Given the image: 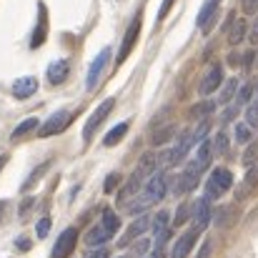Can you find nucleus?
<instances>
[{
  "mask_svg": "<svg viewBox=\"0 0 258 258\" xmlns=\"http://www.w3.org/2000/svg\"><path fill=\"white\" fill-rule=\"evenodd\" d=\"M231 185H233V175H231V171H226V168H216V171L211 173L208 183H206V196L213 201V198L223 196L226 190H231Z\"/></svg>",
  "mask_w": 258,
  "mask_h": 258,
  "instance_id": "nucleus-1",
  "label": "nucleus"
},
{
  "mask_svg": "<svg viewBox=\"0 0 258 258\" xmlns=\"http://www.w3.org/2000/svg\"><path fill=\"white\" fill-rule=\"evenodd\" d=\"M113 105H115V100L113 98H108V100H103L95 110H93V115L88 118V123H86V128H83V141L86 143H90L93 141V133L100 128V123L110 115V110H113Z\"/></svg>",
  "mask_w": 258,
  "mask_h": 258,
  "instance_id": "nucleus-2",
  "label": "nucleus"
},
{
  "mask_svg": "<svg viewBox=\"0 0 258 258\" xmlns=\"http://www.w3.org/2000/svg\"><path fill=\"white\" fill-rule=\"evenodd\" d=\"M166 193H168V175L161 171H153L151 178H148V183H146V188H143V196L151 203H156V201L166 198Z\"/></svg>",
  "mask_w": 258,
  "mask_h": 258,
  "instance_id": "nucleus-3",
  "label": "nucleus"
},
{
  "mask_svg": "<svg viewBox=\"0 0 258 258\" xmlns=\"http://www.w3.org/2000/svg\"><path fill=\"white\" fill-rule=\"evenodd\" d=\"M190 211H193V231H196V233H203V231H206V226L211 223V216H213L211 198H208V196L198 198V201H196V206H190Z\"/></svg>",
  "mask_w": 258,
  "mask_h": 258,
  "instance_id": "nucleus-4",
  "label": "nucleus"
},
{
  "mask_svg": "<svg viewBox=\"0 0 258 258\" xmlns=\"http://www.w3.org/2000/svg\"><path fill=\"white\" fill-rule=\"evenodd\" d=\"M211 158H213V143H211V141H201V146H198V151H196V158L185 166V171L201 178V173L211 166Z\"/></svg>",
  "mask_w": 258,
  "mask_h": 258,
  "instance_id": "nucleus-5",
  "label": "nucleus"
},
{
  "mask_svg": "<svg viewBox=\"0 0 258 258\" xmlns=\"http://www.w3.org/2000/svg\"><path fill=\"white\" fill-rule=\"evenodd\" d=\"M71 118H73V115H71L68 110H58V113H53V115H50V118H48V120L40 125V133H38V136H40V138L58 136L60 131H66V128H68Z\"/></svg>",
  "mask_w": 258,
  "mask_h": 258,
  "instance_id": "nucleus-6",
  "label": "nucleus"
},
{
  "mask_svg": "<svg viewBox=\"0 0 258 258\" xmlns=\"http://www.w3.org/2000/svg\"><path fill=\"white\" fill-rule=\"evenodd\" d=\"M76 243H78V231L76 228H66L60 233V238L55 241V246H53V258H68L76 251Z\"/></svg>",
  "mask_w": 258,
  "mask_h": 258,
  "instance_id": "nucleus-7",
  "label": "nucleus"
},
{
  "mask_svg": "<svg viewBox=\"0 0 258 258\" xmlns=\"http://www.w3.org/2000/svg\"><path fill=\"white\" fill-rule=\"evenodd\" d=\"M108 60H110V48H103V50L98 53V58L90 63V71H88V78H86L88 90H93V88L98 86V81H100V76H103V71H105Z\"/></svg>",
  "mask_w": 258,
  "mask_h": 258,
  "instance_id": "nucleus-8",
  "label": "nucleus"
},
{
  "mask_svg": "<svg viewBox=\"0 0 258 258\" xmlns=\"http://www.w3.org/2000/svg\"><path fill=\"white\" fill-rule=\"evenodd\" d=\"M138 33H141V15H136V20L128 25V30H125V38H123V45H120V50H118V58H115V63L120 66L128 55H131V50H133V45H136V40H138Z\"/></svg>",
  "mask_w": 258,
  "mask_h": 258,
  "instance_id": "nucleus-9",
  "label": "nucleus"
},
{
  "mask_svg": "<svg viewBox=\"0 0 258 258\" xmlns=\"http://www.w3.org/2000/svg\"><path fill=\"white\" fill-rule=\"evenodd\" d=\"M148 228H151V218L141 213V216H138V218L128 226V231H125V236L118 241V246H128V243H133V241H136V238H141Z\"/></svg>",
  "mask_w": 258,
  "mask_h": 258,
  "instance_id": "nucleus-10",
  "label": "nucleus"
},
{
  "mask_svg": "<svg viewBox=\"0 0 258 258\" xmlns=\"http://www.w3.org/2000/svg\"><path fill=\"white\" fill-rule=\"evenodd\" d=\"M218 5H221V0H206L203 3V8H201V13L196 18V23H198V28L203 33H211L213 20H216V13H218Z\"/></svg>",
  "mask_w": 258,
  "mask_h": 258,
  "instance_id": "nucleus-11",
  "label": "nucleus"
},
{
  "mask_svg": "<svg viewBox=\"0 0 258 258\" xmlns=\"http://www.w3.org/2000/svg\"><path fill=\"white\" fill-rule=\"evenodd\" d=\"M223 83V71H221V66H211L208 68V73L203 76V81H201V95H211V93H216V88Z\"/></svg>",
  "mask_w": 258,
  "mask_h": 258,
  "instance_id": "nucleus-12",
  "label": "nucleus"
},
{
  "mask_svg": "<svg viewBox=\"0 0 258 258\" xmlns=\"http://www.w3.org/2000/svg\"><path fill=\"white\" fill-rule=\"evenodd\" d=\"M161 153H143V158H141V163H138V168L133 171V178H138V180H143L146 175H151V173L156 171L158 166H161Z\"/></svg>",
  "mask_w": 258,
  "mask_h": 258,
  "instance_id": "nucleus-13",
  "label": "nucleus"
},
{
  "mask_svg": "<svg viewBox=\"0 0 258 258\" xmlns=\"http://www.w3.org/2000/svg\"><path fill=\"white\" fill-rule=\"evenodd\" d=\"M35 90H38V81L33 76H25V78H20V81L13 83V95L18 100H25V98L35 95Z\"/></svg>",
  "mask_w": 258,
  "mask_h": 258,
  "instance_id": "nucleus-14",
  "label": "nucleus"
},
{
  "mask_svg": "<svg viewBox=\"0 0 258 258\" xmlns=\"http://www.w3.org/2000/svg\"><path fill=\"white\" fill-rule=\"evenodd\" d=\"M190 146H193V138H190V131H185V133L178 138V146L173 148V153H168V156H171L168 161H171L173 166H175V163H183L185 156H188V151H190Z\"/></svg>",
  "mask_w": 258,
  "mask_h": 258,
  "instance_id": "nucleus-15",
  "label": "nucleus"
},
{
  "mask_svg": "<svg viewBox=\"0 0 258 258\" xmlns=\"http://www.w3.org/2000/svg\"><path fill=\"white\" fill-rule=\"evenodd\" d=\"M196 231H188V233H183L178 241H175V246H173L171 251V258H185L190 253V248H193V243H196Z\"/></svg>",
  "mask_w": 258,
  "mask_h": 258,
  "instance_id": "nucleus-16",
  "label": "nucleus"
},
{
  "mask_svg": "<svg viewBox=\"0 0 258 258\" xmlns=\"http://www.w3.org/2000/svg\"><path fill=\"white\" fill-rule=\"evenodd\" d=\"M68 73H71V63H68V60H55V63H50V68H48V81H50L53 86H60V83L68 78Z\"/></svg>",
  "mask_w": 258,
  "mask_h": 258,
  "instance_id": "nucleus-17",
  "label": "nucleus"
},
{
  "mask_svg": "<svg viewBox=\"0 0 258 258\" xmlns=\"http://www.w3.org/2000/svg\"><path fill=\"white\" fill-rule=\"evenodd\" d=\"M236 216H238V213H236V203H228V206H221L211 218L216 221V226H218V228H228V226L236 221Z\"/></svg>",
  "mask_w": 258,
  "mask_h": 258,
  "instance_id": "nucleus-18",
  "label": "nucleus"
},
{
  "mask_svg": "<svg viewBox=\"0 0 258 258\" xmlns=\"http://www.w3.org/2000/svg\"><path fill=\"white\" fill-rule=\"evenodd\" d=\"M38 10H40V23H38V28H35L33 38H30V48H40V45L45 43V35H48V15H45V5H40Z\"/></svg>",
  "mask_w": 258,
  "mask_h": 258,
  "instance_id": "nucleus-19",
  "label": "nucleus"
},
{
  "mask_svg": "<svg viewBox=\"0 0 258 258\" xmlns=\"http://www.w3.org/2000/svg\"><path fill=\"white\" fill-rule=\"evenodd\" d=\"M110 231H105L103 226H93L90 231H88V236H86V243L88 246H103V243H108L110 241Z\"/></svg>",
  "mask_w": 258,
  "mask_h": 258,
  "instance_id": "nucleus-20",
  "label": "nucleus"
},
{
  "mask_svg": "<svg viewBox=\"0 0 258 258\" xmlns=\"http://www.w3.org/2000/svg\"><path fill=\"white\" fill-rule=\"evenodd\" d=\"M243 38H246V20H233L231 28H228V43L238 45Z\"/></svg>",
  "mask_w": 258,
  "mask_h": 258,
  "instance_id": "nucleus-21",
  "label": "nucleus"
},
{
  "mask_svg": "<svg viewBox=\"0 0 258 258\" xmlns=\"http://www.w3.org/2000/svg\"><path fill=\"white\" fill-rule=\"evenodd\" d=\"M125 133H128V123H118L115 128H110V131H108V136L103 138V146H108V148H110V146L120 143Z\"/></svg>",
  "mask_w": 258,
  "mask_h": 258,
  "instance_id": "nucleus-22",
  "label": "nucleus"
},
{
  "mask_svg": "<svg viewBox=\"0 0 258 258\" xmlns=\"http://www.w3.org/2000/svg\"><path fill=\"white\" fill-rule=\"evenodd\" d=\"M141 183H143V180H138V178H133V175H131V180H128V183L123 185V190L118 193V203H128L131 198H136V193H138Z\"/></svg>",
  "mask_w": 258,
  "mask_h": 258,
  "instance_id": "nucleus-23",
  "label": "nucleus"
},
{
  "mask_svg": "<svg viewBox=\"0 0 258 258\" xmlns=\"http://www.w3.org/2000/svg\"><path fill=\"white\" fill-rule=\"evenodd\" d=\"M173 136H175V125L173 123H168V125H163V128H158L153 136H151V143L153 146H163V143H168Z\"/></svg>",
  "mask_w": 258,
  "mask_h": 258,
  "instance_id": "nucleus-24",
  "label": "nucleus"
},
{
  "mask_svg": "<svg viewBox=\"0 0 258 258\" xmlns=\"http://www.w3.org/2000/svg\"><path fill=\"white\" fill-rule=\"evenodd\" d=\"M35 128H38V118H28V120H23V123H20V125L13 131V136H10V138H13V141H20L23 136L33 133Z\"/></svg>",
  "mask_w": 258,
  "mask_h": 258,
  "instance_id": "nucleus-25",
  "label": "nucleus"
},
{
  "mask_svg": "<svg viewBox=\"0 0 258 258\" xmlns=\"http://www.w3.org/2000/svg\"><path fill=\"white\" fill-rule=\"evenodd\" d=\"M103 228L110 231V233H115V231L120 228V216H118L115 211L105 208V211H103Z\"/></svg>",
  "mask_w": 258,
  "mask_h": 258,
  "instance_id": "nucleus-26",
  "label": "nucleus"
},
{
  "mask_svg": "<svg viewBox=\"0 0 258 258\" xmlns=\"http://www.w3.org/2000/svg\"><path fill=\"white\" fill-rule=\"evenodd\" d=\"M211 113H216V103H213V100L196 103V105L190 108V115H193V118H206V115H211Z\"/></svg>",
  "mask_w": 258,
  "mask_h": 258,
  "instance_id": "nucleus-27",
  "label": "nucleus"
},
{
  "mask_svg": "<svg viewBox=\"0 0 258 258\" xmlns=\"http://www.w3.org/2000/svg\"><path fill=\"white\" fill-rule=\"evenodd\" d=\"M236 90H238V83H236V78H231L223 90H221V95H218V103H231L233 100V95H236Z\"/></svg>",
  "mask_w": 258,
  "mask_h": 258,
  "instance_id": "nucleus-28",
  "label": "nucleus"
},
{
  "mask_svg": "<svg viewBox=\"0 0 258 258\" xmlns=\"http://www.w3.org/2000/svg\"><path fill=\"white\" fill-rule=\"evenodd\" d=\"M125 208H128V213H131V216H141V213H143L146 208H151V201H148V198L143 196V198H136L133 203H128Z\"/></svg>",
  "mask_w": 258,
  "mask_h": 258,
  "instance_id": "nucleus-29",
  "label": "nucleus"
},
{
  "mask_svg": "<svg viewBox=\"0 0 258 258\" xmlns=\"http://www.w3.org/2000/svg\"><path fill=\"white\" fill-rule=\"evenodd\" d=\"M168 218H171V213H168V211H158V213H156V218L151 221V228H153V236H156L158 231H163V228L168 226Z\"/></svg>",
  "mask_w": 258,
  "mask_h": 258,
  "instance_id": "nucleus-30",
  "label": "nucleus"
},
{
  "mask_svg": "<svg viewBox=\"0 0 258 258\" xmlns=\"http://www.w3.org/2000/svg\"><path fill=\"white\" fill-rule=\"evenodd\" d=\"M48 168H50V161H45V163H43L40 168H35V171L30 173V178H28V180L23 183V190H28V188H33V185H35V183H38V180L43 178V173L48 171Z\"/></svg>",
  "mask_w": 258,
  "mask_h": 258,
  "instance_id": "nucleus-31",
  "label": "nucleus"
},
{
  "mask_svg": "<svg viewBox=\"0 0 258 258\" xmlns=\"http://www.w3.org/2000/svg\"><path fill=\"white\" fill-rule=\"evenodd\" d=\"M251 125H246V123H238L236 125V143H251Z\"/></svg>",
  "mask_w": 258,
  "mask_h": 258,
  "instance_id": "nucleus-32",
  "label": "nucleus"
},
{
  "mask_svg": "<svg viewBox=\"0 0 258 258\" xmlns=\"http://www.w3.org/2000/svg\"><path fill=\"white\" fill-rule=\"evenodd\" d=\"M213 148H216V153H221V156H226L228 153V133H216V141H213Z\"/></svg>",
  "mask_w": 258,
  "mask_h": 258,
  "instance_id": "nucleus-33",
  "label": "nucleus"
},
{
  "mask_svg": "<svg viewBox=\"0 0 258 258\" xmlns=\"http://www.w3.org/2000/svg\"><path fill=\"white\" fill-rule=\"evenodd\" d=\"M211 131V120H201V125L190 133V138H193V143H201V141H206V133Z\"/></svg>",
  "mask_w": 258,
  "mask_h": 258,
  "instance_id": "nucleus-34",
  "label": "nucleus"
},
{
  "mask_svg": "<svg viewBox=\"0 0 258 258\" xmlns=\"http://www.w3.org/2000/svg\"><path fill=\"white\" fill-rule=\"evenodd\" d=\"M188 213H190V203H180L178 211H175V216H173V223L175 226H183L188 221Z\"/></svg>",
  "mask_w": 258,
  "mask_h": 258,
  "instance_id": "nucleus-35",
  "label": "nucleus"
},
{
  "mask_svg": "<svg viewBox=\"0 0 258 258\" xmlns=\"http://www.w3.org/2000/svg\"><path fill=\"white\" fill-rule=\"evenodd\" d=\"M246 125L258 128V100L256 103H251V105L246 108Z\"/></svg>",
  "mask_w": 258,
  "mask_h": 258,
  "instance_id": "nucleus-36",
  "label": "nucleus"
},
{
  "mask_svg": "<svg viewBox=\"0 0 258 258\" xmlns=\"http://www.w3.org/2000/svg\"><path fill=\"white\" fill-rule=\"evenodd\" d=\"M243 163H246V166H253V163H258V141L248 146V151H246V156H243Z\"/></svg>",
  "mask_w": 258,
  "mask_h": 258,
  "instance_id": "nucleus-37",
  "label": "nucleus"
},
{
  "mask_svg": "<svg viewBox=\"0 0 258 258\" xmlns=\"http://www.w3.org/2000/svg\"><path fill=\"white\" fill-rule=\"evenodd\" d=\"M118 183H120V175H118V173H110V175L105 178V183H103V190H105V193H113V190L118 188Z\"/></svg>",
  "mask_w": 258,
  "mask_h": 258,
  "instance_id": "nucleus-38",
  "label": "nucleus"
},
{
  "mask_svg": "<svg viewBox=\"0 0 258 258\" xmlns=\"http://www.w3.org/2000/svg\"><path fill=\"white\" fill-rule=\"evenodd\" d=\"M251 93H253V86H251V83L241 86V88H238V100H236V103H238V105L248 103V100H251Z\"/></svg>",
  "mask_w": 258,
  "mask_h": 258,
  "instance_id": "nucleus-39",
  "label": "nucleus"
},
{
  "mask_svg": "<svg viewBox=\"0 0 258 258\" xmlns=\"http://www.w3.org/2000/svg\"><path fill=\"white\" fill-rule=\"evenodd\" d=\"M241 183H246V185H248V188L253 190V188L258 185V166H256V168H251V171L246 173V178H243Z\"/></svg>",
  "mask_w": 258,
  "mask_h": 258,
  "instance_id": "nucleus-40",
  "label": "nucleus"
},
{
  "mask_svg": "<svg viewBox=\"0 0 258 258\" xmlns=\"http://www.w3.org/2000/svg\"><path fill=\"white\" fill-rule=\"evenodd\" d=\"M48 231H50V218H40V221H38V226H35V233H38L40 238H45V236H48Z\"/></svg>",
  "mask_w": 258,
  "mask_h": 258,
  "instance_id": "nucleus-41",
  "label": "nucleus"
},
{
  "mask_svg": "<svg viewBox=\"0 0 258 258\" xmlns=\"http://www.w3.org/2000/svg\"><path fill=\"white\" fill-rule=\"evenodd\" d=\"M148 248H151V241H148V238H141V241L133 246V256H143Z\"/></svg>",
  "mask_w": 258,
  "mask_h": 258,
  "instance_id": "nucleus-42",
  "label": "nucleus"
},
{
  "mask_svg": "<svg viewBox=\"0 0 258 258\" xmlns=\"http://www.w3.org/2000/svg\"><path fill=\"white\" fill-rule=\"evenodd\" d=\"M238 110H241V105H238V103H233V105H231V108H228V110H226V113L221 115V120H223V123H228V120H233V118L238 115Z\"/></svg>",
  "mask_w": 258,
  "mask_h": 258,
  "instance_id": "nucleus-43",
  "label": "nucleus"
},
{
  "mask_svg": "<svg viewBox=\"0 0 258 258\" xmlns=\"http://www.w3.org/2000/svg\"><path fill=\"white\" fill-rule=\"evenodd\" d=\"M211 251H213V241L208 238V241H203V246H201V251H198L196 258H211Z\"/></svg>",
  "mask_w": 258,
  "mask_h": 258,
  "instance_id": "nucleus-44",
  "label": "nucleus"
},
{
  "mask_svg": "<svg viewBox=\"0 0 258 258\" xmlns=\"http://www.w3.org/2000/svg\"><path fill=\"white\" fill-rule=\"evenodd\" d=\"M173 3H175V0H163V5H161V10H158V20H166V15H168V10L173 8Z\"/></svg>",
  "mask_w": 258,
  "mask_h": 258,
  "instance_id": "nucleus-45",
  "label": "nucleus"
},
{
  "mask_svg": "<svg viewBox=\"0 0 258 258\" xmlns=\"http://www.w3.org/2000/svg\"><path fill=\"white\" fill-rule=\"evenodd\" d=\"M243 10H246L248 15H256V10H258V0H243Z\"/></svg>",
  "mask_w": 258,
  "mask_h": 258,
  "instance_id": "nucleus-46",
  "label": "nucleus"
},
{
  "mask_svg": "<svg viewBox=\"0 0 258 258\" xmlns=\"http://www.w3.org/2000/svg\"><path fill=\"white\" fill-rule=\"evenodd\" d=\"M86 258H108V251L105 248H95V251H88Z\"/></svg>",
  "mask_w": 258,
  "mask_h": 258,
  "instance_id": "nucleus-47",
  "label": "nucleus"
},
{
  "mask_svg": "<svg viewBox=\"0 0 258 258\" xmlns=\"http://www.w3.org/2000/svg\"><path fill=\"white\" fill-rule=\"evenodd\" d=\"M228 66H231V68H238V66H241V53H231V55H228Z\"/></svg>",
  "mask_w": 258,
  "mask_h": 258,
  "instance_id": "nucleus-48",
  "label": "nucleus"
},
{
  "mask_svg": "<svg viewBox=\"0 0 258 258\" xmlns=\"http://www.w3.org/2000/svg\"><path fill=\"white\" fill-rule=\"evenodd\" d=\"M33 203H35V201H33V198H28V201H25V203H23V208H20V218H28V211H30V208H33Z\"/></svg>",
  "mask_w": 258,
  "mask_h": 258,
  "instance_id": "nucleus-49",
  "label": "nucleus"
},
{
  "mask_svg": "<svg viewBox=\"0 0 258 258\" xmlns=\"http://www.w3.org/2000/svg\"><path fill=\"white\" fill-rule=\"evenodd\" d=\"M248 38H251V43H258V15H256V20H253V25H251Z\"/></svg>",
  "mask_w": 258,
  "mask_h": 258,
  "instance_id": "nucleus-50",
  "label": "nucleus"
},
{
  "mask_svg": "<svg viewBox=\"0 0 258 258\" xmlns=\"http://www.w3.org/2000/svg\"><path fill=\"white\" fill-rule=\"evenodd\" d=\"M151 258H166V253H163V248H153V253H151Z\"/></svg>",
  "mask_w": 258,
  "mask_h": 258,
  "instance_id": "nucleus-51",
  "label": "nucleus"
},
{
  "mask_svg": "<svg viewBox=\"0 0 258 258\" xmlns=\"http://www.w3.org/2000/svg\"><path fill=\"white\" fill-rule=\"evenodd\" d=\"M18 248H20V251H28V248H30V241H18Z\"/></svg>",
  "mask_w": 258,
  "mask_h": 258,
  "instance_id": "nucleus-52",
  "label": "nucleus"
},
{
  "mask_svg": "<svg viewBox=\"0 0 258 258\" xmlns=\"http://www.w3.org/2000/svg\"><path fill=\"white\" fill-rule=\"evenodd\" d=\"M8 163V156H0V171H3V166Z\"/></svg>",
  "mask_w": 258,
  "mask_h": 258,
  "instance_id": "nucleus-53",
  "label": "nucleus"
},
{
  "mask_svg": "<svg viewBox=\"0 0 258 258\" xmlns=\"http://www.w3.org/2000/svg\"><path fill=\"white\" fill-rule=\"evenodd\" d=\"M3 211H5V201H0V216H3Z\"/></svg>",
  "mask_w": 258,
  "mask_h": 258,
  "instance_id": "nucleus-54",
  "label": "nucleus"
},
{
  "mask_svg": "<svg viewBox=\"0 0 258 258\" xmlns=\"http://www.w3.org/2000/svg\"><path fill=\"white\" fill-rule=\"evenodd\" d=\"M256 100H258V88H256Z\"/></svg>",
  "mask_w": 258,
  "mask_h": 258,
  "instance_id": "nucleus-55",
  "label": "nucleus"
}]
</instances>
